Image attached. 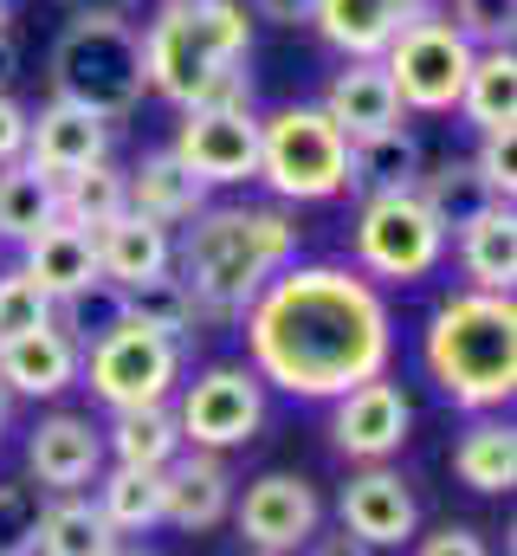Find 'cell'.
<instances>
[{"label": "cell", "mask_w": 517, "mask_h": 556, "mask_svg": "<svg viewBox=\"0 0 517 556\" xmlns=\"http://www.w3.org/2000/svg\"><path fill=\"white\" fill-rule=\"evenodd\" d=\"M39 511H46V492L33 479H7L0 485V556H33Z\"/></svg>", "instance_id": "d590c367"}, {"label": "cell", "mask_w": 517, "mask_h": 556, "mask_svg": "<svg viewBox=\"0 0 517 556\" xmlns=\"http://www.w3.org/2000/svg\"><path fill=\"white\" fill-rule=\"evenodd\" d=\"M234 525H240L247 551L298 556L311 538H317L324 505H317L311 479H298V472H258L253 485L234 498Z\"/></svg>", "instance_id": "8fae6325"}, {"label": "cell", "mask_w": 517, "mask_h": 556, "mask_svg": "<svg viewBox=\"0 0 517 556\" xmlns=\"http://www.w3.org/2000/svg\"><path fill=\"white\" fill-rule=\"evenodd\" d=\"M181 350L188 343L117 317L104 337H91V356H85L78 376H91V395L111 415H124V408H162L175 395V382H181Z\"/></svg>", "instance_id": "ba28073f"}, {"label": "cell", "mask_w": 517, "mask_h": 556, "mask_svg": "<svg viewBox=\"0 0 517 556\" xmlns=\"http://www.w3.org/2000/svg\"><path fill=\"white\" fill-rule=\"evenodd\" d=\"M117 214H129V181H124V168H117L111 155L59 181V220L98 233V227H111Z\"/></svg>", "instance_id": "1f68e13d"}, {"label": "cell", "mask_w": 517, "mask_h": 556, "mask_svg": "<svg viewBox=\"0 0 517 556\" xmlns=\"http://www.w3.org/2000/svg\"><path fill=\"white\" fill-rule=\"evenodd\" d=\"M188 111H253V78H247V65L214 72V78L194 91V104H188Z\"/></svg>", "instance_id": "f35d334b"}, {"label": "cell", "mask_w": 517, "mask_h": 556, "mask_svg": "<svg viewBox=\"0 0 517 556\" xmlns=\"http://www.w3.org/2000/svg\"><path fill=\"white\" fill-rule=\"evenodd\" d=\"M91 505L104 511V525H111L117 538H142V531L162 525V472L111 466V472H98V498H91Z\"/></svg>", "instance_id": "4dcf8cb0"}, {"label": "cell", "mask_w": 517, "mask_h": 556, "mask_svg": "<svg viewBox=\"0 0 517 556\" xmlns=\"http://www.w3.org/2000/svg\"><path fill=\"white\" fill-rule=\"evenodd\" d=\"M124 317L142 324V330L175 337V343L194 337V298H188V285H181L175 273H162V278H149V285H136V291H124Z\"/></svg>", "instance_id": "836d02e7"}, {"label": "cell", "mask_w": 517, "mask_h": 556, "mask_svg": "<svg viewBox=\"0 0 517 556\" xmlns=\"http://www.w3.org/2000/svg\"><path fill=\"white\" fill-rule=\"evenodd\" d=\"M414 556H492V551H486V538L472 525H440L433 538L414 544Z\"/></svg>", "instance_id": "ab89813d"}, {"label": "cell", "mask_w": 517, "mask_h": 556, "mask_svg": "<svg viewBox=\"0 0 517 556\" xmlns=\"http://www.w3.org/2000/svg\"><path fill=\"white\" fill-rule=\"evenodd\" d=\"M330 408H337V415H330V440H337V453L356 459V466H388V459L401 453L407 427H414V402H407L401 382H388V376L350 389V395H337Z\"/></svg>", "instance_id": "4fadbf2b"}, {"label": "cell", "mask_w": 517, "mask_h": 556, "mask_svg": "<svg viewBox=\"0 0 517 556\" xmlns=\"http://www.w3.org/2000/svg\"><path fill=\"white\" fill-rule=\"evenodd\" d=\"M247 52H253V13H247V0H162L155 20L142 26L149 91L168 98L175 111H188L194 91L214 72L247 65Z\"/></svg>", "instance_id": "277c9868"}, {"label": "cell", "mask_w": 517, "mask_h": 556, "mask_svg": "<svg viewBox=\"0 0 517 556\" xmlns=\"http://www.w3.org/2000/svg\"><path fill=\"white\" fill-rule=\"evenodd\" d=\"M382 72L394 78V98L401 111H420V117H446L459 111V91H466V72H472V46L446 26V13H420L394 33V46L382 52Z\"/></svg>", "instance_id": "9c48e42d"}, {"label": "cell", "mask_w": 517, "mask_h": 556, "mask_svg": "<svg viewBox=\"0 0 517 556\" xmlns=\"http://www.w3.org/2000/svg\"><path fill=\"white\" fill-rule=\"evenodd\" d=\"M13 72H20V46H13V33L0 26V91L13 85Z\"/></svg>", "instance_id": "f6af8a7d"}, {"label": "cell", "mask_w": 517, "mask_h": 556, "mask_svg": "<svg viewBox=\"0 0 517 556\" xmlns=\"http://www.w3.org/2000/svg\"><path fill=\"white\" fill-rule=\"evenodd\" d=\"M26 466L39 492H85L104 472V427L85 415H46L26 440Z\"/></svg>", "instance_id": "9a60e30c"}, {"label": "cell", "mask_w": 517, "mask_h": 556, "mask_svg": "<svg viewBox=\"0 0 517 556\" xmlns=\"http://www.w3.org/2000/svg\"><path fill=\"white\" fill-rule=\"evenodd\" d=\"M72 13H111V20H129V7L136 0H65Z\"/></svg>", "instance_id": "ee69618b"}, {"label": "cell", "mask_w": 517, "mask_h": 556, "mask_svg": "<svg viewBox=\"0 0 517 556\" xmlns=\"http://www.w3.org/2000/svg\"><path fill=\"white\" fill-rule=\"evenodd\" d=\"M337 518H343V531H350L356 544H369V551H394V544L414 538L420 505H414V492H407V479H401L394 466H363V472L343 485Z\"/></svg>", "instance_id": "5bb4252c"}, {"label": "cell", "mask_w": 517, "mask_h": 556, "mask_svg": "<svg viewBox=\"0 0 517 556\" xmlns=\"http://www.w3.org/2000/svg\"><path fill=\"white\" fill-rule=\"evenodd\" d=\"M459 273L472 291H512L517 285V214L512 201L479 207L459 227Z\"/></svg>", "instance_id": "cb8c5ba5"}, {"label": "cell", "mask_w": 517, "mask_h": 556, "mask_svg": "<svg viewBox=\"0 0 517 556\" xmlns=\"http://www.w3.org/2000/svg\"><path fill=\"white\" fill-rule=\"evenodd\" d=\"M26 124H33V111H26L13 91H0V168L26 155Z\"/></svg>", "instance_id": "60d3db41"}, {"label": "cell", "mask_w": 517, "mask_h": 556, "mask_svg": "<svg viewBox=\"0 0 517 556\" xmlns=\"http://www.w3.org/2000/svg\"><path fill=\"white\" fill-rule=\"evenodd\" d=\"M453 472L479 498H505L517 485V427L499 415H472V427L453 440Z\"/></svg>", "instance_id": "d4e9b609"}, {"label": "cell", "mask_w": 517, "mask_h": 556, "mask_svg": "<svg viewBox=\"0 0 517 556\" xmlns=\"http://www.w3.org/2000/svg\"><path fill=\"white\" fill-rule=\"evenodd\" d=\"M311 7L317 0H247V13L253 20H272V26H298V20H311Z\"/></svg>", "instance_id": "b9f144b4"}, {"label": "cell", "mask_w": 517, "mask_h": 556, "mask_svg": "<svg viewBox=\"0 0 517 556\" xmlns=\"http://www.w3.org/2000/svg\"><path fill=\"white\" fill-rule=\"evenodd\" d=\"M124 544L104 511L85 498V492H52L46 511H39V538H33V556H111Z\"/></svg>", "instance_id": "83f0119b"}, {"label": "cell", "mask_w": 517, "mask_h": 556, "mask_svg": "<svg viewBox=\"0 0 517 556\" xmlns=\"http://www.w3.org/2000/svg\"><path fill=\"white\" fill-rule=\"evenodd\" d=\"M227 511H234V472H227V459L181 446L162 466V525H175V531H214Z\"/></svg>", "instance_id": "2e32d148"}, {"label": "cell", "mask_w": 517, "mask_h": 556, "mask_svg": "<svg viewBox=\"0 0 517 556\" xmlns=\"http://www.w3.org/2000/svg\"><path fill=\"white\" fill-rule=\"evenodd\" d=\"M433 0H317L311 7V26L330 52L343 59H382L394 46V33L407 20H420Z\"/></svg>", "instance_id": "ac0fdd59"}, {"label": "cell", "mask_w": 517, "mask_h": 556, "mask_svg": "<svg viewBox=\"0 0 517 556\" xmlns=\"http://www.w3.org/2000/svg\"><path fill=\"white\" fill-rule=\"evenodd\" d=\"M247 556H265V551H247Z\"/></svg>", "instance_id": "681fc988"}, {"label": "cell", "mask_w": 517, "mask_h": 556, "mask_svg": "<svg viewBox=\"0 0 517 556\" xmlns=\"http://www.w3.org/2000/svg\"><path fill=\"white\" fill-rule=\"evenodd\" d=\"M427 168L420 137L407 124H388L376 137H350V194H394V188H414V175Z\"/></svg>", "instance_id": "484cf974"}, {"label": "cell", "mask_w": 517, "mask_h": 556, "mask_svg": "<svg viewBox=\"0 0 517 556\" xmlns=\"http://www.w3.org/2000/svg\"><path fill=\"white\" fill-rule=\"evenodd\" d=\"M46 78H52V98L59 104H78L104 124L129 117L149 91V72H142V26L111 20V13H72V26L59 33L52 59H46Z\"/></svg>", "instance_id": "5b68a950"}, {"label": "cell", "mask_w": 517, "mask_h": 556, "mask_svg": "<svg viewBox=\"0 0 517 556\" xmlns=\"http://www.w3.org/2000/svg\"><path fill=\"white\" fill-rule=\"evenodd\" d=\"M304 551H311V556H369V544H356L350 531H337V538H311Z\"/></svg>", "instance_id": "7bdbcfd3"}, {"label": "cell", "mask_w": 517, "mask_h": 556, "mask_svg": "<svg viewBox=\"0 0 517 556\" xmlns=\"http://www.w3.org/2000/svg\"><path fill=\"white\" fill-rule=\"evenodd\" d=\"M111 155V124L104 117H91V111H78V104H46L33 124H26V162L39 168V175H52V181H65V175H78V168H91V162H104Z\"/></svg>", "instance_id": "d6986e66"}, {"label": "cell", "mask_w": 517, "mask_h": 556, "mask_svg": "<svg viewBox=\"0 0 517 556\" xmlns=\"http://www.w3.org/2000/svg\"><path fill=\"white\" fill-rule=\"evenodd\" d=\"M459 111H466V124H472L479 137H512L517 130V52L512 46L472 52V72H466Z\"/></svg>", "instance_id": "4316f807"}, {"label": "cell", "mask_w": 517, "mask_h": 556, "mask_svg": "<svg viewBox=\"0 0 517 556\" xmlns=\"http://www.w3.org/2000/svg\"><path fill=\"white\" fill-rule=\"evenodd\" d=\"M343 137H376L388 124H401V98H394V78L382 72V59H343L324 85V104H317Z\"/></svg>", "instance_id": "ffe728a7"}, {"label": "cell", "mask_w": 517, "mask_h": 556, "mask_svg": "<svg viewBox=\"0 0 517 556\" xmlns=\"http://www.w3.org/2000/svg\"><path fill=\"white\" fill-rule=\"evenodd\" d=\"M446 26L472 46V52H492V46H512L517 26V0H453Z\"/></svg>", "instance_id": "8d00e7d4"}, {"label": "cell", "mask_w": 517, "mask_h": 556, "mask_svg": "<svg viewBox=\"0 0 517 556\" xmlns=\"http://www.w3.org/2000/svg\"><path fill=\"white\" fill-rule=\"evenodd\" d=\"M59 220V181L52 175H39L26 155L20 162H7L0 168V240L7 247H26L39 227H52Z\"/></svg>", "instance_id": "f1b7e54d"}, {"label": "cell", "mask_w": 517, "mask_h": 556, "mask_svg": "<svg viewBox=\"0 0 517 556\" xmlns=\"http://www.w3.org/2000/svg\"><path fill=\"white\" fill-rule=\"evenodd\" d=\"M168 155L201 188H240L258 175V117L253 111H181Z\"/></svg>", "instance_id": "7c38bea8"}, {"label": "cell", "mask_w": 517, "mask_h": 556, "mask_svg": "<svg viewBox=\"0 0 517 556\" xmlns=\"http://www.w3.org/2000/svg\"><path fill=\"white\" fill-rule=\"evenodd\" d=\"M0 433H7V408H0Z\"/></svg>", "instance_id": "c3c4849f"}, {"label": "cell", "mask_w": 517, "mask_h": 556, "mask_svg": "<svg viewBox=\"0 0 517 556\" xmlns=\"http://www.w3.org/2000/svg\"><path fill=\"white\" fill-rule=\"evenodd\" d=\"M446 227L433 220V207L414 194V188H394V194H363L356 207V273L376 278V285H414V278L440 273L446 260Z\"/></svg>", "instance_id": "52a82bcc"}, {"label": "cell", "mask_w": 517, "mask_h": 556, "mask_svg": "<svg viewBox=\"0 0 517 556\" xmlns=\"http://www.w3.org/2000/svg\"><path fill=\"white\" fill-rule=\"evenodd\" d=\"M253 376L298 402H337L394 363V317L356 266H285L240 311Z\"/></svg>", "instance_id": "6da1fadb"}, {"label": "cell", "mask_w": 517, "mask_h": 556, "mask_svg": "<svg viewBox=\"0 0 517 556\" xmlns=\"http://www.w3.org/2000/svg\"><path fill=\"white\" fill-rule=\"evenodd\" d=\"M0 26H7V0H0Z\"/></svg>", "instance_id": "7dc6e473"}, {"label": "cell", "mask_w": 517, "mask_h": 556, "mask_svg": "<svg viewBox=\"0 0 517 556\" xmlns=\"http://www.w3.org/2000/svg\"><path fill=\"white\" fill-rule=\"evenodd\" d=\"M85 369V343H72L65 330H26V337H7L0 343V389L20 395V402H52L78 382Z\"/></svg>", "instance_id": "e0dca14e"}, {"label": "cell", "mask_w": 517, "mask_h": 556, "mask_svg": "<svg viewBox=\"0 0 517 556\" xmlns=\"http://www.w3.org/2000/svg\"><path fill=\"white\" fill-rule=\"evenodd\" d=\"M104 453L117 466H142V472H162L175 453H181V427H175V408H124L104 427Z\"/></svg>", "instance_id": "f546056e"}, {"label": "cell", "mask_w": 517, "mask_h": 556, "mask_svg": "<svg viewBox=\"0 0 517 556\" xmlns=\"http://www.w3.org/2000/svg\"><path fill=\"white\" fill-rule=\"evenodd\" d=\"M20 266L39 278V291L59 304V298H78V291L98 285V247H91L85 227L52 220V227H39V233L20 247Z\"/></svg>", "instance_id": "7402d4cb"}, {"label": "cell", "mask_w": 517, "mask_h": 556, "mask_svg": "<svg viewBox=\"0 0 517 556\" xmlns=\"http://www.w3.org/2000/svg\"><path fill=\"white\" fill-rule=\"evenodd\" d=\"M265 420V382L240 363H220V369H201L175 408V427H181V446L194 453H234L247 446Z\"/></svg>", "instance_id": "30bf717a"}, {"label": "cell", "mask_w": 517, "mask_h": 556, "mask_svg": "<svg viewBox=\"0 0 517 556\" xmlns=\"http://www.w3.org/2000/svg\"><path fill=\"white\" fill-rule=\"evenodd\" d=\"M433 389L466 415H499L517 395V304L512 291H453L420 330Z\"/></svg>", "instance_id": "3957f363"}, {"label": "cell", "mask_w": 517, "mask_h": 556, "mask_svg": "<svg viewBox=\"0 0 517 556\" xmlns=\"http://www.w3.org/2000/svg\"><path fill=\"white\" fill-rule=\"evenodd\" d=\"M472 168H479V181H486L492 201H512L517 194V149H512V137H479Z\"/></svg>", "instance_id": "74e56055"}, {"label": "cell", "mask_w": 517, "mask_h": 556, "mask_svg": "<svg viewBox=\"0 0 517 556\" xmlns=\"http://www.w3.org/2000/svg\"><path fill=\"white\" fill-rule=\"evenodd\" d=\"M111 556H162V551H149V544H117Z\"/></svg>", "instance_id": "bcb514c9"}, {"label": "cell", "mask_w": 517, "mask_h": 556, "mask_svg": "<svg viewBox=\"0 0 517 556\" xmlns=\"http://www.w3.org/2000/svg\"><path fill=\"white\" fill-rule=\"evenodd\" d=\"M414 194L433 207V220L453 233V227H466L479 207H492V194H486V181H479V168L472 162H440V168H420L414 175Z\"/></svg>", "instance_id": "d6a6232c"}, {"label": "cell", "mask_w": 517, "mask_h": 556, "mask_svg": "<svg viewBox=\"0 0 517 556\" xmlns=\"http://www.w3.org/2000/svg\"><path fill=\"white\" fill-rule=\"evenodd\" d=\"M298 260V220L285 207H201L175 240V278L194 298V324H240L258 285Z\"/></svg>", "instance_id": "7a4b0ae2"}, {"label": "cell", "mask_w": 517, "mask_h": 556, "mask_svg": "<svg viewBox=\"0 0 517 556\" xmlns=\"http://www.w3.org/2000/svg\"><path fill=\"white\" fill-rule=\"evenodd\" d=\"M91 247H98V278L117 285V291H136L149 278L175 273V233L142 220V214H117L111 227L91 233Z\"/></svg>", "instance_id": "44dd1931"}, {"label": "cell", "mask_w": 517, "mask_h": 556, "mask_svg": "<svg viewBox=\"0 0 517 556\" xmlns=\"http://www.w3.org/2000/svg\"><path fill=\"white\" fill-rule=\"evenodd\" d=\"M278 201H337L350 181V137L317 104L258 117V175Z\"/></svg>", "instance_id": "8992f818"}, {"label": "cell", "mask_w": 517, "mask_h": 556, "mask_svg": "<svg viewBox=\"0 0 517 556\" xmlns=\"http://www.w3.org/2000/svg\"><path fill=\"white\" fill-rule=\"evenodd\" d=\"M129 181V214H142V220H155V227H188L201 207H207V188L168 155V149H155V155H142L136 168H124Z\"/></svg>", "instance_id": "603a6c76"}, {"label": "cell", "mask_w": 517, "mask_h": 556, "mask_svg": "<svg viewBox=\"0 0 517 556\" xmlns=\"http://www.w3.org/2000/svg\"><path fill=\"white\" fill-rule=\"evenodd\" d=\"M46 324H52V298L39 291V278L26 266H7L0 273V343L26 337V330H46Z\"/></svg>", "instance_id": "e575fe53"}]
</instances>
